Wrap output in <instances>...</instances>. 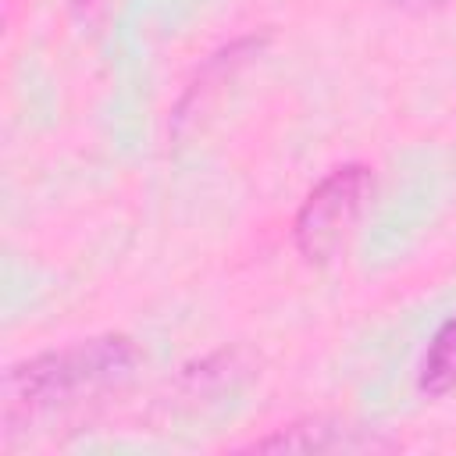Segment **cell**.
I'll return each instance as SVG.
<instances>
[{"label":"cell","instance_id":"cell-3","mask_svg":"<svg viewBox=\"0 0 456 456\" xmlns=\"http://www.w3.org/2000/svg\"><path fill=\"white\" fill-rule=\"evenodd\" d=\"M417 388L424 395H445L456 388V317L431 335L417 367Z\"/></svg>","mask_w":456,"mask_h":456},{"label":"cell","instance_id":"cell-2","mask_svg":"<svg viewBox=\"0 0 456 456\" xmlns=\"http://www.w3.org/2000/svg\"><path fill=\"white\" fill-rule=\"evenodd\" d=\"M374 189L370 167L367 164H342L335 171H328L310 196L303 200L292 235L296 246L306 260L324 264L338 253V246L346 242V235L353 232V224L363 214V203Z\"/></svg>","mask_w":456,"mask_h":456},{"label":"cell","instance_id":"cell-4","mask_svg":"<svg viewBox=\"0 0 456 456\" xmlns=\"http://www.w3.org/2000/svg\"><path fill=\"white\" fill-rule=\"evenodd\" d=\"M392 4H399L403 11H435V7H445L452 0H392Z\"/></svg>","mask_w":456,"mask_h":456},{"label":"cell","instance_id":"cell-1","mask_svg":"<svg viewBox=\"0 0 456 456\" xmlns=\"http://www.w3.org/2000/svg\"><path fill=\"white\" fill-rule=\"evenodd\" d=\"M132 346L121 335L107 338H89L68 349H53L43 356H32L25 363H14L4 381V399H7V417L18 410L36 413L43 406L64 403L82 388H96L103 381H114L132 367Z\"/></svg>","mask_w":456,"mask_h":456}]
</instances>
